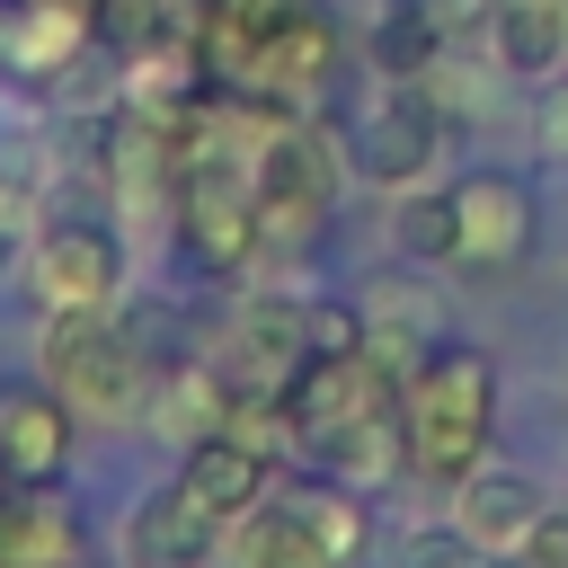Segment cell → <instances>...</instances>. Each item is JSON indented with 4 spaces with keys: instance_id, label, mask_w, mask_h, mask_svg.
Listing matches in <instances>:
<instances>
[{
    "instance_id": "6da1fadb",
    "label": "cell",
    "mask_w": 568,
    "mask_h": 568,
    "mask_svg": "<svg viewBox=\"0 0 568 568\" xmlns=\"http://www.w3.org/2000/svg\"><path fill=\"white\" fill-rule=\"evenodd\" d=\"M284 426L302 435V453H320V470L373 488L408 462V435H399V373L373 364V355H311L293 373V390L275 399Z\"/></svg>"
},
{
    "instance_id": "7a4b0ae2",
    "label": "cell",
    "mask_w": 568,
    "mask_h": 568,
    "mask_svg": "<svg viewBox=\"0 0 568 568\" xmlns=\"http://www.w3.org/2000/svg\"><path fill=\"white\" fill-rule=\"evenodd\" d=\"M399 435H408V470L426 488H462L488 462L497 435V373L479 346H435L408 382H399Z\"/></svg>"
},
{
    "instance_id": "3957f363",
    "label": "cell",
    "mask_w": 568,
    "mask_h": 568,
    "mask_svg": "<svg viewBox=\"0 0 568 568\" xmlns=\"http://www.w3.org/2000/svg\"><path fill=\"white\" fill-rule=\"evenodd\" d=\"M337 186H346L337 142H328L320 124L284 115V124L266 133V151H257V186H248V204H257V248H266V257H302V248L328 231Z\"/></svg>"
},
{
    "instance_id": "277c9868",
    "label": "cell",
    "mask_w": 568,
    "mask_h": 568,
    "mask_svg": "<svg viewBox=\"0 0 568 568\" xmlns=\"http://www.w3.org/2000/svg\"><path fill=\"white\" fill-rule=\"evenodd\" d=\"M44 382H53L80 417L124 426V417L151 408V382H160V373L142 364V346L124 337L115 311H53V320H44Z\"/></svg>"
},
{
    "instance_id": "5b68a950",
    "label": "cell",
    "mask_w": 568,
    "mask_h": 568,
    "mask_svg": "<svg viewBox=\"0 0 568 568\" xmlns=\"http://www.w3.org/2000/svg\"><path fill=\"white\" fill-rule=\"evenodd\" d=\"M328 71H337V27H328L311 0H293V9L240 53L231 89H240L248 106H266V115H302V106L328 89Z\"/></svg>"
},
{
    "instance_id": "8992f818",
    "label": "cell",
    "mask_w": 568,
    "mask_h": 568,
    "mask_svg": "<svg viewBox=\"0 0 568 568\" xmlns=\"http://www.w3.org/2000/svg\"><path fill=\"white\" fill-rule=\"evenodd\" d=\"M524 257H532V186L515 169H470L453 186V257L444 266L470 284H497Z\"/></svg>"
},
{
    "instance_id": "52a82bcc",
    "label": "cell",
    "mask_w": 568,
    "mask_h": 568,
    "mask_svg": "<svg viewBox=\"0 0 568 568\" xmlns=\"http://www.w3.org/2000/svg\"><path fill=\"white\" fill-rule=\"evenodd\" d=\"M27 284L44 311H115L124 284V240L106 222H44L27 248Z\"/></svg>"
},
{
    "instance_id": "ba28073f",
    "label": "cell",
    "mask_w": 568,
    "mask_h": 568,
    "mask_svg": "<svg viewBox=\"0 0 568 568\" xmlns=\"http://www.w3.org/2000/svg\"><path fill=\"white\" fill-rule=\"evenodd\" d=\"M311 364V302H284V293H257L240 320H231V346H222V382L266 408L293 390V373Z\"/></svg>"
},
{
    "instance_id": "9c48e42d",
    "label": "cell",
    "mask_w": 568,
    "mask_h": 568,
    "mask_svg": "<svg viewBox=\"0 0 568 568\" xmlns=\"http://www.w3.org/2000/svg\"><path fill=\"white\" fill-rule=\"evenodd\" d=\"M444 124H453V115H444L417 80H390L382 106H373L364 133H355V169L382 178V186H417V178L435 169V151H444Z\"/></svg>"
},
{
    "instance_id": "30bf717a",
    "label": "cell",
    "mask_w": 568,
    "mask_h": 568,
    "mask_svg": "<svg viewBox=\"0 0 568 568\" xmlns=\"http://www.w3.org/2000/svg\"><path fill=\"white\" fill-rule=\"evenodd\" d=\"M178 479H186L222 524H240V515H257V506L275 497V453H266L248 426H213V435H195V444H186Z\"/></svg>"
},
{
    "instance_id": "8fae6325",
    "label": "cell",
    "mask_w": 568,
    "mask_h": 568,
    "mask_svg": "<svg viewBox=\"0 0 568 568\" xmlns=\"http://www.w3.org/2000/svg\"><path fill=\"white\" fill-rule=\"evenodd\" d=\"M213 550H222V515L186 479L151 488L133 506V524H124V559L133 568H213Z\"/></svg>"
},
{
    "instance_id": "7c38bea8",
    "label": "cell",
    "mask_w": 568,
    "mask_h": 568,
    "mask_svg": "<svg viewBox=\"0 0 568 568\" xmlns=\"http://www.w3.org/2000/svg\"><path fill=\"white\" fill-rule=\"evenodd\" d=\"M71 417L80 408L53 382H0V479H62Z\"/></svg>"
},
{
    "instance_id": "4fadbf2b",
    "label": "cell",
    "mask_w": 568,
    "mask_h": 568,
    "mask_svg": "<svg viewBox=\"0 0 568 568\" xmlns=\"http://www.w3.org/2000/svg\"><path fill=\"white\" fill-rule=\"evenodd\" d=\"M0 568H80V515L53 479H9L0 497Z\"/></svg>"
},
{
    "instance_id": "5bb4252c",
    "label": "cell",
    "mask_w": 568,
    "mask_h": 568,
    "mask_svg": "<svg viewBox=\"0 0 568 568\" xmlns=\"http://www.w3.org/2000/svg\"><path fill=\"white\" fill-rule=\"evenodd\" d=\"M231 559L240 568H346L337 541L302 515V497H266L257 515H240L231 524Z\"/></svg>"
},
{
    "instance_id": "9a60e30c",
    "label": "cell",
    "mask_w": 568,
    "mask_h": 568,
    "mask_svg": "<svg viewBox=\"0 0 568 568\" xmlns=\"http://www.w3.org/2000/svg\"><path fill=\"white\" fill-rule=\"evenodd\" d=\"M453 497H462V506H453V524H462L470 541H488L497 559H515V541H524V532H532V515H541V488H532L524 470H497V462H479Z\"/></svg>"
},
{
    "instance_id": "2e32d148",
    "label": "cell",
    "mask_w": 568,
    "mask_h": 568,
    "mask_svg": "<svg viewBox=\"0 0 568 568\" xmlns=\"http://www.w3.org/2000/svg\"><path fill=\"white\" fill-rule=\"evenodd\" d=\"M435 346H444V337H435V302H426L417 284H382V293L364 302V355L390 364L399 382H408Z\"/></svg>"
},
{
    "instance_id": "e0dca14e",
    "label": "cell",
    "mask_w": 568,
    "mask_h": 568,
    "mask_svg": "<svg viewBox=\"0 0 568 568\" xmlns=\"http://www.w3.org/2000/svg\"><path fill=\"white\" fill-rule=\"evenodd\" d=\"M488 44L506 71H559L568 62V0H515L488 9Z\"/></svg>"
},
{
    "instance_id": "ac0fdd59",
    "label": "cell",
    "mask_w": 568,
    "mask_h": 568,
    "mask_svg": "<svg viewBox=\"0 0 568 568\" xmlns=\"http://www.w3.org/2000/svg\"><path fill=\"white\" fill-rule=\"evenodd\" d=\"M399 248H408V257H426V266H444V257H453V186H444V195L399 186Z\"/></svg>"
},
{
    "instance_id": "d6986e66",
    "label": "cell",
    "mask_w": 568,
    "mask_h": 568,
    "mask_svg": "<svg viewBox=\"0 0 568 568\" xmlns=\"http://www.w3.org/2000/svg\"><path fill=\"white\" fill-rule=\"evenodd\" d=\"M124 337L142 346V364H151V373H178V364H195V355H186V320H178L169 302H133V311H124Z\"/></svg>"
},
{
    "instance_id": "ffe728a7",
    "label": "cell",
    "mask_w": 568,
    "mask_h": 568,
    "mask_svg": "<svg viewBox=\"0 0 568 568\" xmlns=\"http://www.w3.org/2000/svg\"><path fill=\"white\" fill-rule=\"evenodd\" d=\"M408 568H497V550H488V541H470L462 524H435V532H417V541H408Z\"/></svg>"
},
{
    "instance_id": "44dd1931",
    "label": "cell",
    "mask_w": 568,
    "mask_h": 568,
    "mask_svg": "<svg viewBox=\"0 0 568 568\" xmlns=\"http://www.w3.org/2000/svg\"><path fill=\"white\" fill-rule=\"evenodd\" d=\"M311 355H364V302H311Z\"/></svg>"
},
{
    "instance_id": "7402d4cb",
    "label": "cell",
    "mask_w": 568,
    "mask_h": 568,
    "mask_svg": "<svg viewBox=\"0 0 568 568\" xmlns=\"http://www.w3.org/2000/svg\"><path fill=\"white\" fill-rule=\"evenodd\" d=\"M532 142H541L550 160H568V71H550V80L532 89Z\"/></svg>"
},
{
    "instance_id": "603a6c76",
    "label": "cell",
    "mask_w": 568,
    "mask_h": 568,
    "mask_svg": "<svg viewBox=\"0 0 568 568\" xmlns=\"http://www.w3.org/2000/svg\"><path fill=\"white\" fill-rule=\"evenodd\" d=\"M515 568H568V515H532V532L515 541Z\"/></svg>"
},
{
    "instance_id": "cb8c5ba5",
    "label": "cell",
    "mask_w": 568,
    "mask_h": 568,
    "mask_svg": "<svg viewBox=\"0 0 568 568\" xmlns=\"http://www.w3.org/2000/svg\"><path fill=\"white\" fill-rule=\"evenodd\" d=\"M27 222H36V186H27V178H9V169H0V248H9V240H18V231H27Z\"/></svg>"
},
{
    "instance_id": "d4e9b609",
    "label": "cell",
    "mask_w": 568,
    "mask_h": 568,
    "mask_svg": "<svg viewBox=\"0 0 568 568\" xmlns=\"http://www.w3.org/2000/svg\"><path fill=\"white\" fill-rule=\"evenodd\" d=\"M479 9H515V0H479Z\"/></svg>"
},
{
    "instance_id": "484cf974",
    "label": "cell",
    "mask_w": 568,
    "mask_h": 568,
    "mask_svg": "<svg viewBox=\"0 0 568 568\" xmlns=\"http://www.w3.org/2000/svg\"><path fill=\"white\" fill-rule=\"evenodd\" d=\"M0 9H9V0H0Z\"/></svg>"
}]
</instances>
